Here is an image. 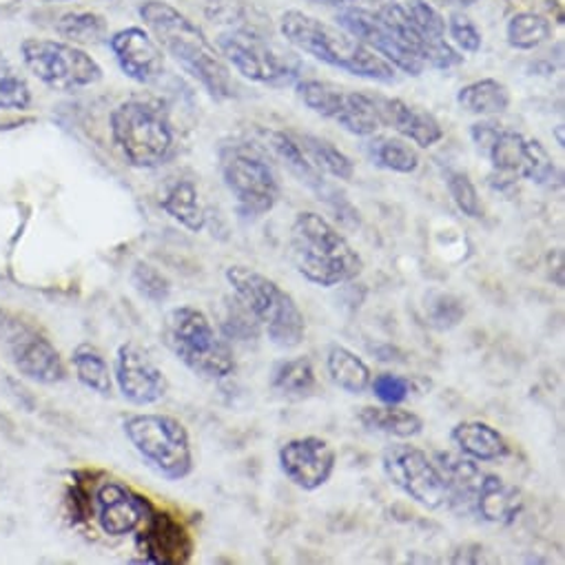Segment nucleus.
Masks as SVG:
<instances>
[{
    "instance_id": "1",
    "label": "nucleus",
    "mask_w": 565,
    "mask_h": 565,
    "mask_svg": "<svg viewBox=\"0 0 565 565\" xmlns=\"http://www.w3.org/2000/svg\"><path fill=\"white\" fill-rule=\"evenodd\" d=\"M140 17L156 36L158 45L193 81H198L209 92V96H213L215 100H226L235 96V81L231 76L228 63L206 41L198 25H193L175 8L160 3V0L145 3Z\"/></svg>"
},
{
    "instance_id": "2",
    "label": "nucleus",
    "mask_w": 565,
    "mask_h": 565,
    "mask_svg": "<svg viewBox=\"0 0 565 565\" xmlns=\"http://www.w3.org/2000/svg\"><path fill=\"white\" fill-rule=\"evenodd\" d=\"M289 253L298 275L320 289L347 285L364 270V259L347 235L316 211H302L294 217Z\"/></svg>"
},
{
    "instance_id": "3",
    "label": "nucleus",
    "mask_w": 565,
    "mask_h": 565,
    "mask_svg": "<svg viewBox=\"0 0 565 565\" xmlns=\"http://www.w3.org/2000/svg\"><path fill=\"white\" fill-rule=\"evenodd\" d=\"M224 277L233 298L275 349L294 351L302 347L307 340V318L287 289L246 264H231Z\"/></svg>"
},
{
    "instance_id": "4",
    "label": "nucleus",
    "mask_w": 565,
    "mask_h": 565,
    "mask_svg": "<svg viewBox=\"0 0 565 565\" xmlns=\"http://www.w3.org/2000/svg\"><path fill=\"white\" fill-rule=\"evenodd\" d=\"M279 30L289 45L329 67L384 85L397 81V72L391 63H386L342 28H333L316 17L291 10L281 17Z\"/></svg>"
},
{
    "instance_id": "5",
    "label": "nucleus",
    "mask_w": 565,
    "mask_h": 565,
    "mask_svg": "<svg viewBox=\"0 0 565 565\" xmlns=\"http://www.w3.org/2000/svg\"><path fill=\"white\" fill-rule=\"evenodd\" d=\"M162 344L195 377L222 382L237 369L235 353L204 311L191 305L171 309L162 322Z\"/></svg>"
},
{
    "instance_id": "6",
    "label": "nucleus",
    "mask_w": 565,
    "mask_h": 565,
    "mask_svg": "<svg viewBox=\"0 0 565 565\" xmlns=\"http://www.w3.org/2000/svg\"><path fill=\"white\" fill-rule=\"evenodd\" d=\"M111 138L127 164L158 169L175 153V129L162 103L131 98L111 114Z\"/></svg>"
},
{
    "instance_id": "7",
    "label": "nucleus",
    "mask_w": 565,
    "mask_h": 565,
    "mask_svg": "<svg viewBox=\"0 0 565 565\" xmlns=\"http://www.w3.org/2000/svg\"><path fill=\"white\" fill-rule=\"evenodd\" d=\"M222 58L250 83L285 89L302 81L298 54L273 43L259 28H231L217 39Z\"/></svg>"
},
{
    "instance_id": "8",
    "label": "nucleus",
    "mask_w": 565,
    "mask_h": 565,
    "mask_svg": "<svg viewBox=\"0 0 565 565\" xmlns=\"http://www.w3.org/2000/svg\"><path fill=\"white\" fill-rule=\"evenodd\" d=\"M127 441L164 481H184L193 468V446L186 426L164 413H136L122 424Z\"/></svg>"
},
{
    "instance_id": "9",
    "label": "nucleus",
    "mask_w": 565,
    "mask_h": 565,
    "mask_svg": "<svg viewBox=\"0 0 565 565\" xmlns=\"http://www.w3.org/2000/svg\"><path fill=\"white\" fill-rule=\"evenodd\" d=\"M220 173L239 217L259 220L277 206L281 195L279 175L268 158L253 145L237 142L222 147Z\"/></svg>"
},
{
    "instance_id": "10",
    "label": "nucleus",
    "mask_w": 565,
    "mask_h": 565,
    "mask_svg": "<svg viewBox=\"0 0 565 565\" xmlns=\"http://www.w3.org/2000/svg\"><path fill=\"white\" fill-rule=\"evenodd\" d=\"M477 151L488 158L492 171L508 182L527 180L534 184H550L556 178V164L547 149L519 131L481 120L470 129Z\"/></svg>"
},
{
    "instance_id": "11",
    "label": "nucleus",
    "mask_w": 565,
    "mask_h": 565,
    "mask_svg": "<svg viewBox=\"0 0 565 565\" xmlns=\"http://www.w3.org/2000/svg\"><path fill=\"white\" fill-rule=\"evenodd\" d=\"M377 14L404 39L424 67L450 70L461 63L459 52L446 41V21L426 0H395Z\"/></svg>"
},
{
    "instance_id": "12",
    "label": "nucleus",
    "mask_w": 565,
    "mask_h": 565,
    "mask_svg": "<svg viewBox=\"0 0 565 565\" xmlns=\"http://www.w3.org/2000/svg\"><path fill=\"white\" fill-rule=\"evenodd\" d=\"M0 347L12 366L39 384H61L67 377L65 362L52 340L19 316L0 311Z\"/></svg>"
},
{
    "instance_id": "13",
    "label": "nucleus",
    "mask_w": 565,
    "mask_h": 565,
    "mask_svg": "<svg viewBox=\"0 0 565 565\" xmlns=\"http://www.w3.org/2000/svg\"><path fill=\"white\" fill-rule=\"evenodd\" d=\"M21 52L28 70L50 89L76 92L103 81V67L76 45L32 39Z\"/></svg>"
},
{
    "instance_id": "14",
    "label": "nucleus",
    "mask_w": 565,
    "mask_h": 565,
    "mask_svg": "<svg viewBox=\"0 0 565 565\" xmlns=\"http://www.w3.org/2000/svg\"><path fill=\"white\" fill-rule=\"evenodd\" d=\"M382 470L399 492L422 508L439 510L448 503L446 479L426 450L408 441L393 444L382 455Z\"/></svg>"
},
{
    "instance_id": "15",
    "label": "nucleus",
    "mask_w": 565,
    "mask_h": 565,
    "mask_svg": "<svg viewBox=\"0 0 565 565\" xmlns=\"http://www.w3.org/2000/svg\"><path fill=\"white\" fill-rule=\"evenodd\" d=\"M277 463L281 475L296 488L305 492H316L331 481L338 468V452L322 437H294L279 446Z\"/></svg>"
},
{
    "instance_id": "16",
    "label": "nucleus",
    "mask_w": 565,
    "mask_h": 565,
    "mask_svg": "<svg viewBox=\"0 0 565 565\" xmlns=\"http://www.w3.org/2000/svg\"><path fill=\"white\" fill-rule=\"evenodd\" d=\"M338 23L395 70H402L408 76H419L426 67L417 54L404 43V39L380 17L362 8H347L340 12Z\"/></svg>"
},
{
    "instance_id": "17",
    "label": "nucleus",
    "mask_w": 565,
    "mask_h": 565,
    "mask_svg": "<svg viewBox=\"0 0 565 565\" xmlns=\"http://www.w3.org/2000/svg\"><path fill=\"white\" fill-rule=\"evenodd\" d=\"M114 382L120 395L131 406L140 408L158 404L169 391V380L164 371L138 342H125L118 347L114 362Z\"/></svg>"
},
{
    "instance_id": "18",
    "label": "nucleus",
    "mask_w": 565,
    "mask_h": 565,
    "mask_svg": "<svg viewBox=\"0 0 565 565\" xmlns=\"http://www.w3.org/2000/svg\"><path fill=\"white\" fill-rule=\"evenodd\" d=\"M94 508L100 530L107 536L116 539L138 532V527L147 521V516L153 510L147 497L134 492L131 488L118 481H105L96 490Z\"/></svg>"
},
{
    "instance_id": "19",
    "label": "nucleus",
    "mask_w": 565,
    "mask_h": 565,
    "mask_svg": "<svg viewBox=\"0 0 565 565\" xmlns=\"http://www.w3.org/2000/svg\"><path fill=\"white\" fill-rule=\"evenodd\" d=\"M138 547L149 563L180 565L193 554V539L186 527L167 512H156L138 527Z\"/></svg>"
},
{
    "instance_id": "20",
    "label": "nucleus",
    "mask_w": 565,
    "mask_h": 565,
    "mask_svg": "<svg viewBox=\"0 0 565 565\" xmlns=\"http://www.w3.org/2000/svg\"><path fill=\"white\" fill-rule=\"evenodd\" d=\"M111 52L127 78L151 85L164 74V54L156 39L140 28H129L111 36Z\"/></svg>"
},
{
    "instance_id": "21",
    "label": "nucleus",
    "mask_w": 565,
    "mask_h": 565,
    "mask_svg": "<svg viewBox=\"0 0 565 565\" xmlns=\"http://www.w3.org/2000/svg\"><path fill=\"white\" fill-rule=\"evenodd\" d=\"M384 127L393 129L419 149H430L444 140V127L439 120L430 111L408 105L402 98L384 96Z\"/></svg>"
},
{
    "instance_id": "22",
    "label": "nucleus",
    "mask_w": 565,
    "mask_h": 565,
    "mask_svg": "<svg viewBox=\"0 0 565 565\" xmlns=\"http://www.w3.org/2000/svg\"><path fill=\"white\" fill-rule=\"evenodd\" d=\"M450 441L459 455L477 463L503 461L510 455L508 439L488 422L463 419L450 428Z\"/></svg>"
},
{
    "instance_id": "23",
    "label": "nucleus",
    "mask_w": 565,
    "mask_h": 565,
    "mask_svg": "<svg viewBox=\"0 0 565 565\" xmlns=\"http://www.w3.org/2000/svg\"><path fill=\"white\" fill-rule=\"evenodd\" d=\"M335 122L360 138L380 134L384 127V96L369 92H344V100Z\"/></svg>"
},
{
    "instance_id": "24",
    "label": "nucleus",
    "mask_w": 565,
    "mask_h": 565,
    "mask_svg": "<svg viewBox=\"0 0 565 565\" xmlns=\"http://www.w3.org/2000/svg\"><path fill=\"white\" fill-rule=\"evenodd\" d=\"M268 147L273 149V153L287 164V169L302 182L307 184L311 191H316L320 195V200H327L331 204V195H338V191L333 189V184L327 180L324 173H320L302 153V149L298 147L296 138L291 136V131H273L268 134Z\"/></svg>"
},
{
    "instance_id": "25",
    "label": "nucleus",
    "mask_w": 565,
    "mask_h": 565,
    "mask_svg": "<svg viewBox=\"0 0 565 565\" xmlns=\"http://www.w3.org/2000/svg\"><path fill=\"white\" fill-rule=\"evenodd\" d=\"M160 209L189 233H200L206 226V211L198 184L191 178L173 180L160 198Z\"/></svg>"
},
{
    "instance_id": "26",
    "label": "nucleus",
    "mask_w": 565,
    "mask_h": 565,
    "mask_svg": "<svg viewBox=\"0 0 565 565\" xmlns=\"http://www.w3.org/2000/svg\"><path fill=\"white\" fill-rule=\"evenodd\" d=\"M358 422L369 433L386 435L399 441H408L424 433V419L404 406H364L358 415Z\"/></svg>"
},
{
    "instance_id": "27",
    "label": "nucleus",
    "mask_w": 565,
    "mask_h": 565,
    "mask_svg": "<svg viewBox=\"0 0 565 565\" xmlns=\"http://www.w3.org/2000/svg\"><path fill=\"white\" fill-rule=\"evenodd\" d=\"M364 149H366L369 160L377 169H384L391 173L411 175L422 164L417 147L402 136H382V134L369 136Z\"/></svg>"
},
{
    "instance_id": "28",
    "label": "nucleus",
    "mask_w": 565,
    "mask_h": 565,
    "mask_svg": "<svg viewBox=\"0 0 565 565\" xmlns=\"http://www.w3.org/2000/svg\"><path fill=\"white\" fill-rule=\"evenodd\" d=\"M329 380L349 395H364L371 388V366L349 347L333 344L327 353Z\"/></svg>"
},
{
    "instance_id": "29",
    "label": "nucleus",
    "mask_w": 565,
    "mask_h": 565,
    "mask_svg": "<svg viewBox=\"0 0 565 565\" xmlns=\"http://www.w3.org/2000/svg\"><path fill=\"white\" fill-rule=\"evenodd\" d=\"M291 136L296 138L307 160L327 178H335L344 182H351L355 178V162L331 140L311 136V134H298V131H291Z\"/></svg>"
},
{
    "instance_id": "30",
    "label": "nucleus",
    "mask_w": 565,
    "mask_h": 565,
    "mask_svg": "<svg viewBox=\"0 0 565 565\" xmlns=\"http://www.w3.org/2000/svg\"><path fill=\"white\" fill-rule=\"evenodd\" d=\"M270 388L287 399H305L318 391V375L311 358L281 360L270 371Z\"/></svg>"
},
{
    "instance_id": "31",
    "label": "nucleus",
    "mask_w": 565,
    "mask_h": 565,
    "mask_svg": "<svg viewBox=\"0 0 565 565\" xmlns=\"http://www.w3.org/2000/svg\"><path fill=\"white\" fill-rule=\"evenodd\" d=\"M457 105L472 116L492 118L501 116L510 107V92L503 83L494 78H481L470 85H463L457 94Z\"/></svg>"
},
{
    "instance_id": "32",
    "label": "nucleus",
    "mask_w": 565,
    "mask_h": 565,
    "mask_svg": "<svg viewBox=\"0 0 565 565\" xmlns=\"http://www.w3.org/2000/svg\"><path fill=\"white\" fill-rule=\"evenodd\" d=\"M72 366L76 371L78 382L103 397H109L114 391V371L109 369L107 358L100 349L89 342H83L72 353Z\"/></svg>"
},
{
    "instance_id": "33",
    "label": "nucleus",
    "mask_w": 565,
    "mask_h": 565,
    "mask_svg": "<svg viewBox=\"0 0 565 565\" xmlns=\"http://www.w3.org/2000/svg\"><path fill=\"white\" fill-rule=\"evenodd\" d=\"M298 96L300 100L318 116L335 120V116L340 114L342 100H344V92L342 87L333 85V83H324V81H313V78H302L298 85Z\"/></svg>"
},
{
    "instance_id": "34",
    "label": "nucleus",
    "mask_w": 565,
    "mask_h": 565,
    "mask_svg": "<svg viewBox=\"0 0 565 565\" xmlns=\"http://www.w3.org/2000/svg\"><path fill=\"white\" fill-rule=\"evenodd\" d=\"M550 36H552L550 23L543 17H536V14H530V12L516 14L508 23V43H510V47L521 50V52L536 50Z\"/></svg>"
},
{
    "instance_id": "35",
    "label": "nucleus",
    "mask_w": 565,
    "mask_h": 565,
    "mask_svg": "<svg viewBox=\"0 0 565 565\" xmlns=\"http://www.w3.org/2000/svg\"><path fill=\"white\" fill-rule=\"evenodd\" d=\"M371 391L380 404L388 406H402L406 404L415 393H419V380L417 377H404L395 373H380L371 380Z\"/></svg>"
},
{
    "instance_id": "36",
    "label": "nucleus",
    "mask_w": 565,
    "mask_h": 565,
    "mask_svg": "<svg viewBox=\"0 0 565 565\" xmlns=\"http://www.w3.org/2000/svg\"><path fill=\"white\" fill-rule=\"evenodd\" d=\"M446 186L448 193L455 202V206L470 220H481L483 217V204L479 198V191L475 186V182L470 180L468 173L459 171V169H448L446 171Z\"/></svg>"
},
{
    "instance_id": "37",
    "label": "nucleus",
    "mask_w": 565,
    "mask_h": 565,
    "mask_svg": "<svg viewBox=\"0 0 565 565\" xmlns=\"http://www.w3.org/2000/svg\"><path fill=\"white\" fill-rule=\"evenodd\" d=\"M131 281H134L136 291L153 305L167 302V298L171 294V281L164 277V273L142 259L136 262V266L131 270Z\"/></svg>"
},
{
    "instance_id": "38",
    "label": "nucleus",
    "mask_w": 565,
    "mask_h": 565,
    "mask_svg": "<svg viewBox=\"0 0 565 565\" xmlns=\"http://www.w3.org/2000/svg\"><path fill=\"white\" fill-rule=\"evenodd\" d=\"M32 105V89L28 81L12 67H0V109L25 111Z\"/></svg>"
},
{
    "instance_id": "39",
    "label": "nucleus",
    "mask_w": 565,
    "mask_h": 565,
    "mask_svg": "<svg viewBox=\"0 0 565 565\" xmlns=\"http://www.w3.org/2000/svg\"><path fill=\"white\" fill-rule=\"evenodd\" d=\"M61 34L74 43H98L105 36V23L94 14H70L58 25Z\"/></svg>"
},
{
    "instance_id": "40",
    "label": "nucleus",
    "mask_w": 565,
    "mask_h": 565,
    "mask_svg": "<svg viewBox=\"0 0 565 565\" xmlns=\"http://www.w3.org/2000/svg\"><path fill=\"white\" fill-rule=\"evenodd\" d=\"M448 34H450L452 43L457 45V50H461L466 54H477L481 50V34H479V30L463 14H452L450 17Z\"/></svg>"
},
{
    "instance_id": "41",
    "label": "nucleus",
    "mask_w": 565,
    "mask_h": 565,
    "mask_svg": "<svg viewBox=\"0 0 565 565\" xmlns=\"http://www.w3.org/2000/svg\"><path fill=\"white\" fill-rule=\"evenodd\" d=\"M437 298H439V302H433V305H428V309H437L439 311V316H433L430 320V324L435 327V329H439V331H446V329H452V327H457L459 322H461V318H463V307H461V302L457 300V298H452L450 296V300L446 302L448 307H444V300H446V294H437Z\"/></svg>"
},
{
    "instance_id": "42",
    "label": "nucleus",
    "mask_w": 565,
    "mask_h": 565,
    "mask_svg": "<svg viewBox=\"0 0 565 565\" xmlns=\"http://www.w3.org/2000/svg\"><path fill=\"white\" fill-rule=\"evenodd\" d=\"M313 3H320V6H329V8H342V6L355 3V0H313Z\"/></svg>"
},
{
    "instance_id": "43",
    "label": "nucleus",
    "mask_w": 565,
    "mask_h": 565,
    "mask_svg": "<svg viewBox=\"0 0 565 565\" xmlns=\"http://www.w3.org/2000/svg\"><path fill=\"white\" fill-rule=\"evenodd\" d=\"M437 3H444V6H472L475 0H437Z\"/></svg>"
}]
</instances>
